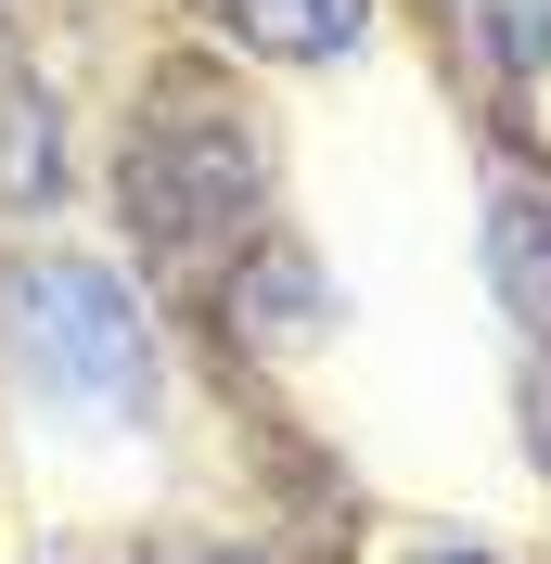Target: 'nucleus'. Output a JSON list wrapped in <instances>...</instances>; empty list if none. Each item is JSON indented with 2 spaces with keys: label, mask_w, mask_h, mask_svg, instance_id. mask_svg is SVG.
<instances>
[{
  "label": "nucleus",
  "mask_w": 551,
  "mask_h": 564,
  "mask_svg": "<svg viewBox=\"0 0 551 564\" xmlns=\"http://www.w3.org/2000/svg\"><path fill=\"white\" fill-rule=\"evenodd\" d=\"M257 180H270V167H257V129L218 104L206 77H168V90L129 116L116 206H129V231H141L154 257H206L218 231L257 218Z\"/></svg>",
  "instance_id": "1"
},
{
  "label": "nucleus",
  "mask_w": 551,
  "mask_h": 564,
  "mask_svg": "<svg viewBox=\"0 0 551 564\" xmlns=\"http://www.w3.org/2000/svg\"><path fill=\"white\" fill-rule=\"evenodd\" d=\"M26 372L65 398V411H104V423L154 411V334H141L129 282H116L104 257H52V270L26 282Z\"/></svg>",
  "instance_id": "2"
},
{
  "label": "nucleus",
  "mask_w": 551,
  "mask_h": 564,
  "mask_svg": "<svg viewBox=\"0 0 551 564\" xmlns=\"http://www.w3.org/2000/svg\"><path fill=\"white\" fill-rule=\"evenodd\" d=\"M487 282L526 334H551V193L539 180H500L487 193Z\"/></svg>",
  "instance_id": "3"
},
{
  "label": "nucleus",
  "mask_w": 551,
  "mask_h": 564,
  "mask_svg": "<svg viewBox=\"0 0 551 564\" xmlns=\"http://www.w3.org/2000/svg\"><path fill=\"white\" fill-rule=\"evenodd\" d=\"M231 13L244 52H270V65H334V52H359V26H372V0H218Z\"/></svg>",
  "instance_id": "4"
},
{
  "label": "nucleus",
  "mask_w": 551,
  "mask_h": 564,
  "mask_svg": "<svg viewBox=\"0 0 551 564\" xmlns=\"http://www.w3.org/2000/svg\"><path fill=\"white\" fill-rule=\"evenodd\" d=\"M65 180V129H52V104H39V77L0 52V206H39Z\"/></svg>",
  "instance_id": "5"
},
{
  "label": "nucleus",
  "mask_w": 551,
  "mask_h": 564,
  "mask_svg": "<svg viewBox=\"0 0 551 564\" xmlns=\"http://www.w3.org/2000/svg\"><path fill=\"white\" fill-rule=\"evenodd\" d=\"M500 65H551V0H500Z\"/></svg>",
  "instance_id": "6"
},
{
  "label": "nucleus",
  "mask_w": 551,
  "mask_h": 564,
  "mask_svg": "<svg viewBox=\"0 0 551 564\" xmlns=\"http://www.w3.org/2000/svg\"><path fill=\"white\" fill-rule=\"evenodd\" d=\"M526 449H539V475H551V359L526 372Z\"/></svg>",
  "instance_id": "7"
},
{
  "label": "nucleus",
  "mask_w": 551,
  "mask_h": 564,
  "mask_svg": "<svg viewBox=\"0 0 551 564\" xmlns=\"http://www.w3.org/2000/svg\"><path fill=\"white\" fill-rule=\"evenodd\" d=\"M411 564H487V552H411Z\"/></svg>",
  "instance_id": "8"
}]
</instances>
